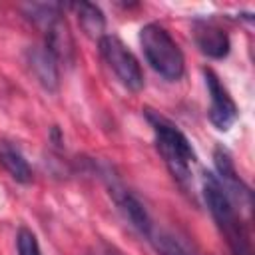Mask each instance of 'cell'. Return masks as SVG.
<instances>
[{
    "label": "cell",
    "mask_w": 255,
    "mask_h": 255,
    "mask_svg": "<svg viewBox=\"0 0 255 255\" xmlns=\"http://www.w3.org/2000/svg\"><path fill=\"white\" fill-rule=\"evenodd\" d=\"M145 118L153 128L155 145H157L165 165L169 167V171L173 173V177L177 181H181V183L187 181L191 177V165L197 161V155H195L189 139L175 124H171L167 118L155 114L153 110H145Z\"/></svg>",
    "instance_id": "6da1fadb"
},
{
    "label": "cell",
    "mask_w": 255,
    "mask_h": 255,
    "mask_svg": "<svg viewBox=\"0 0 255 255\" xmlns=\"http://www.w3.org/2000/svg\"><path fill=\"white\" fill-rule=\"evenodd\" d=\"M203 197H205V203H207L217 227L225 235L231 251L235 255H249V235L245 231L241 217L237 215L235 203L227 195V191L221 185V181L217 179V175H213V173L203 175Z\"/></svg>",
    "instance_id": "7a4b0ae2"
},
{
    "label": "cell",
    "mask_w": 255,
    "mask_h": 255,
    "mask_svg": "<svg viewBox=\"0 0 255 255\" xmlns=\"http://www.w3.org/2000/svg\"><path fill=\"white\" fill-rule=\"evenodd\" d=\"M139 44L143 50V56L147 64L165 80L175 82L185 72V60L177 46V42L171 38V34L157 22H149L139 32Z\"/></svg>",
    "instance_id": "3957f363"
},
{
    "label": "cell",
    "mask_w": 255,
    "mask_h": 255,
    "mask_svg": "<svg viewBox=\"0 0 255 255\" xmlns=\"http://www.w3.org/2000/svg\"><path fill=\"white\" fill-rule=\"evenodd\" d=\"M100 54L128 90L139 92L143 88V72L139 68L137 58L118 36L104 34L100 38Z\"/></svg>",
    "instance_id": "277c9868"
},
{
    "label": "cell",
    "mask_w": 255,
    "mask_h": 255,
    "mask_svg": "<svg viewBox=\"0 0 255 255\" xmlns=\"http://www.w3.org/2000/svg\"><path fill=\"white\" fill-rule=\"evenodd\" d=\"M203 76H205V86H207L209 100H211L209 112H207L209 122H211L219 131H227V129L235 124V120H237V116H239L237 106H235V102H233V98L229 96L227 88L221 84V80L215 76L213 70L205 68V70H203Z\"/></svg>",
    "instance_id": "5b68a950"
},
{
    "label": "cell",
    "mask_w": 255,
    "mask_h": 255,
    "mask_svg": "<svg viewBox=\"0 0 255 255\" xmlns=\"http://www.w3.org/2000/svg\"><path fill=\"white\" fill-rule=\"evenodd\" d=\"M193 40L201 54L215 58V60L225 58L231 48L227 32L213 20H195L193 22Z\"/></svg>",
    "instance_id": "8992f818"
},
{
    "label": "cell",
    "mask_w": 255,
    "mask_h": 255,
    "mask_svg": "<svg viewBox=\"0 0 255 255\" xmlns=\"http://www.w3.org/2000/svg\"><path fill=\"white\" fill-rule=\"evenodd\" d=\"M110 195L114 197L116 205L120 207V211L124 213V217L131 223L133 229H137L141 235L149 237L151 235V219H149V213L147 209L143 207V203L129 191L126 189L124 185L120 183H110Z\"/></svg>",
    "instance_id": "52a82bcc"
},
{
    "label": "cell",
    "mask_w": 255,
    "mask_h": 255,
    "mask_svg": "<svg viewBox=\"0 0 255 255\" xmlns=\"http://www.w3.org/2000/svg\"><path fill=\"white\" fill-rule=\"evenodd\" d=\"M213 159H215V167H217V171H219V177H217V179H219L221 185L225 187V191H227V195L231 197V201H233V199H239V203L245 201V205H247V209H249V205H251V191H249V187L241 181V177L237 175L235 165H233V161H231V155H229L225 149L217 147L215 153H213Z\"/></svg>",
    "instance_id": "ba28073f"
},
{
    "label": "cell",
    "mask_w": 255,
    "mask_h": 255,
    "mask_svg": "<svg viewBox=\"0 0 255 255\" xmlns=\"http://www.w3.org/2000/svg\"><path fill=\"white\" fill-rule=\"evenodd\" d=\"M26 62L36 76V80L46 88L48 92H56L60 84L58 74V60L44 48V46H32L26 50Z\"/></svg>",
    "instance_id": "9c48e42d"
},
{
    "label": "cell",
    "mask_w": 255,
    "mask_h": 255,
    "mask_svg": "<svg viewBox=\"0 0 255 255\" xmlns=\"http://www.w3.org/2000/svg\"><path fill=\"white\" fill-rule=\"evenodd\" d=\"M44 38L46 44L44 48L56 58V60H64L70 62L72 54H74V42H72V34L68 30V24L64 20V16H56L54 20H50L44 28Z\"/></svg>",
    "instance_id": "30bf717a"
},
{
    "label": "cell",
    "mask_w": 255,
    "mask_h": 255,
    "mask_svg": "<svg viewBox=\"0 0 255 255\" xmlns=\"http://www.w3.org/2000/svg\"><path fill=\"white\" fill-rule=\"evenodd\" d=\"M0 165L6 169V173L14 181L24 183V185L32 181V167L24 159L22 151L10 141H0Z\"/></svg>",
    "instance_id": "8fae6325"
},
{
    "label": "cell",
    "mask_w": 255,
    "mask_h": 255,
    "mask_svg": "<svg viewBox=\"0 0 255 255\" xmlns=\"http://www.w3.org/2000/svg\"><path fill=\"white\" fill-rule=\"evenodd\" d=\"M70 8L76 12L78 24H80V28L84 30L86 36L98 38V40L104 36L106 18H104L102 10L96 4H92V2H74V4H70Z\"/></svg>",
    "instance_id": "7c38bea8"
},
{
    "label": "cell",
    "mask_w": 255,
    "mask_h": 255,
    "mask_svg": "<svg viewBox=\"0 0 255 255\" xmlns=\"http://www.w3.org/2000/svg\"><path fill=\"white\" fill-rule=\"evenodd\" d=\"M149 237L159 255H191L189 249L171 233H157V235H149Z\"/></svg>",
    "instance_id": "4fadbf2b"
},
{
    "label": "cell",
    "mask_w": 255,
    "mask_h": 255,
    "mask_svg": "<svg viewBox=\"0 0 255 255\" xmlns=\"http://www.w3.org/2000/svg\"><path fill=\"white\" fill-rule=\"evenodd\" d=\"M16 247H18V255H42L36 235L30 229H26V227H22L18 231V235H16Z\"/></svg>",
    "instance_id": "5bb4252c"
},
{
    "label": "cell",
    "mask_w": 255,
    "mask_h": 255,
    "mask_svg": "<svg viewBox=\"0 0 255 255\" xmlns=\"http://www.w3.org/2000/svg\"><path fill=\"white\" fill-rule=\"evenodd\" d=\"M94 255H124L120 249H116V247H112V245H100L98 249H96V253Z\"/></svg>",
    "instance_id": "9a60e30c"
}]
</instances>
